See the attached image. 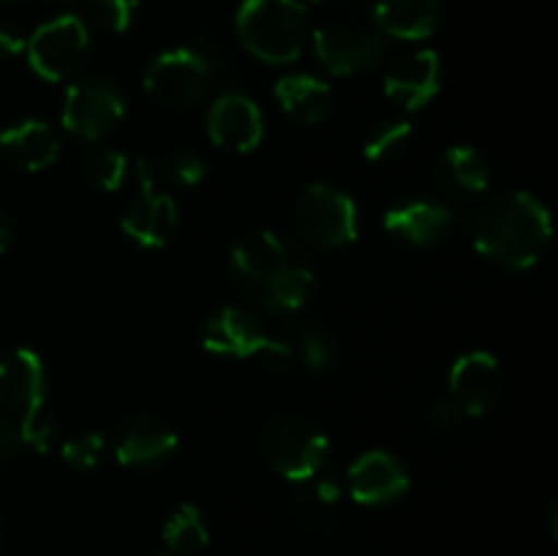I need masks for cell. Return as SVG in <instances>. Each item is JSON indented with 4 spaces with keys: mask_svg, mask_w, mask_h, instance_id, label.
Instances as JSON below:
<instances>
[{
    "mask_svg": "<svg viewBox=\"0 0 558 556\" xmlns=\"http://www.w3.org/2000/svg\"><path fill=\"white\" fill-rule=\"evenodd\" d=\"M229 276L254 305L298 314L314 294V267L278 232L245 234L229 254Z\"/></svg>",
    "mask_w": 558,
    "mask_h": 556,
    "instance_id": "cell-1",
    "label": "cell"
},
{
    "mask_svg": "<svg viewBox=\"0 0 558 556\" xmlns=\"http://www.w3.org/2000/svg\"><path fill=\"white\" fill-rule=\"evenodd\" d=\"M85 3L93 22L109 33L129 31L136 9H140V0H85Z\"/></svg>",
    "mask_w": 558,
    "mask_h": 556,
    "instance_id": "cell-30",
    "label": "cell"
},
{
    "mask_svg": "<svg viewBox=\"0 0 558 556\" xmlns=\"http://www.w3.org/2000/svg\"><path fill=\"white\" fill-rule=\"evenodd\" d=\"M505 392V374L490 352L474 349L461 354L450 368V401L463 414H488Z\"/></svg>",
    "mask_w": 558,
    "mask_h": 556,
    "instance_id": "cell-10",
    "label": "cell"
},
{
    "mask_svg": "<svg viewBox=\"0 0 558 556\" xmlns=\"http://www.w3.org/2000/svg\"><path fill=\"white\" fill-rule=\"evenodd\" d=\"M25 41L20 31L9 25H0V58H11V55H20L25 52Z\"/></svg>",
    "mask_w": 558,
    "mask_h": 556,
    "instance_id": "cell-33",
    "label": "cell"
},
{
    "mask_svg": "<svg viewBox=\"0 0 558 556\" xmlns=\"http://www.w3.org/2000/svg\"><path fill=\"white\" fill-rule=\"evenodd\" d=\"M409 142H412V123L409 120H390V123H381L379 129L371 131L363 153L368 161L385 164L401 156Z\"/></svg>",
    "mask_w": 558,
    "mask_h": 556,
    "instance_id": "cell-28",
    "label": "cell"
},
{
    "mask_svg": "<svg viewBox=\"0 0 558 556\" xmlns=\"http://www.w3.org/2000/svg\"><path fill=\"white\" fill-rule=\"evenodd\" d=\"M47 376L41 358L31 349H11L0 358V407L16 414V423L41 412Z\"/></svg>",
    "mask_w": 558,
    "mask_h": 556,
    "instance_id": "cell-15",
    "label": "cell"
},
{
    "mask_svg": "<svg viewBox=\"0 0 558 556\" xmlns=\"http://www.w3.org/2000/svg\"><path fill=\"white\" fill-rule=\"evenodd\" d=\"M85 174L96 189L101 191H118L123 185L125 174H129L131 164L125 153L112 150V147H93L85 156Z\"/></svg>",
    "mask_w": 558,
    "mask_h": 556,
    "instance_id": "cell-27",
    "label": "cell"
},
{
    "mask_svg": "<svg viewBox=\"0 0 558 556\" xmlns=\"http://www.w3.org/2000/svg\"><path fill=\"white\" fill-rule=\"evenodd\" d=\"M136 178L142 191L169 194L180 189H194L205 180V161L191 150H169L136 161Z\"/></svg>",
    "mask_w": 558,
    "mask_h": 556,
    "instance_id": "cell-21",
    "label": "cell"
},
{
    "mask_svg": "<svg viewBox=\"0 0 558 556\" xmlns=\"http://www.w3.org/2000/svg\"><path fill=\"white\" fill-rule=\"evenodd\" d=\"M439 20V0H379L374 9V25L385 36L401 38V41L428 38Z\"/></svg>",
    "mask_w": 558,
    "mask_h": 556,
    "instance_id": "cell-23",
    "label": "cell"
},
{
    "mask_svg": "<svg viewBox=\"0 0 558 556\" xmlns=\"http://www.w3.org/2000/svg\"><path fill=\"white\" fill-rule=\"evenodd\" d=\"M163 556H167V554H163Z\"/></svg>",
    "mask_w": 558,
    "mask_h": 556,
    "instance_id": "cell-37",
    "label": "cell"
},
{
    "mask_svg": "<svg viewBox=\"0 0 558 556\" xmlns=\"http://www.w3.org/2000/svg\"><path fill=\"white\" fill-rule=\"evenodd\" d=\"M319 63L332 76H352L379 65L385 58V33L374 22H327L314 33Z\"/></svg>",
    "mask_w": 558,
    "mask_h": 556,
    "instance_id": "cell-8",
    "label": "cell"
},
{
    "mask_svg": "<svg viewBox=\"0 0 558 556\" xmlns=\"http://www.w3.org/2000/svg\"><path fill=\"white\" fill-rule=\"evenodd\" d=\"M22 445H25V442H22L20 423L11 418H5V414H0V458L14 456Z\"/></svg>",
    "mask_w": 558,
    "mask_h": 556,
    "instance_id": "cell-32",
    "label": "cell"
},
{
    "mask_svg": "<svg viewBox=\"0 0 558 556\" xmlns=\"http://www.w3.org/2000/svg\"><path fill=\"white\" fill-rule=\"evenodd\" d=\"M123 234L140 249L158 251L174 238L178 229V205L174 196L156 194V191H140L136 200L125 207L120 218Z\"/></svg>",
    "mask_w": 558,
    "mask_h": 556,
    "instance_id": "cell-18",
    "label": "cell"
},
{
    "mask_svg": "<svg viewBox=\"0 0 558 556\" xmlns=\"http://www.w3.org/2000/svg\"><path fill=\"white\" fill-rule=\"evenodd\" d=\"M262 452L281 478L305 483L325 469L330 439L303 414H276L262 431Z\"/></svg>",
    "mask_w": 558,
    "mask_h": 556,
    "instance_id": "cell-4",
    "label": "cell"
},
{
    "mask_svg": "<svg viewBox=\"0 0 558 556\" xmlns=\"http://www.w3.org/2000/svg\"><path fill=\"white\" fill-rule=\"evenodd\" d=\"M125 114V98L112 80L87 76L65 90L60 123L71 136L96 142L118 129Z\"/></svg>",
    "mask_w": 558,
    "mask_h": 556,
    "instance_id": "cell-9",
    "label": "cell"
},
{
    "mask_svg": "<svg viewBox=\"0 0 558 556\" xmlns=\"http://www.w3.org/2000/svg\"><path fill=\"white\" fill-rule=\"evenodd\" d=\"M289 352H292L294 365L303 371L319 374L336 363V343L322 327H298L292 336H287Z\"/></svg>",
    "mask_w": 558,
    "mask_h": 556,
    "instance_id": "cell-26",
    "label": "cell"
},
{
    "mask_svg": "<svg viewBox=\"0 0 558 556\" xmlns=\"http://www.w3.org/2000/svg\"><path fill=\"white\" fill-rule=\"evenodd\" d=\"M112 450L123 467H153L178 450V434L153 414H134L114 428Z\"/></svg>",
    "mask_w": 558,
    "mask_h": 556,
    "instance_id": "cell-16",
    "label": "cell"
},
{
    "mask_svg": "<svg viewBox=\"0 0 558 556\" xmlns=\"http://www.w3.org/2000/svg\"><path fill=\"white\" fill-rule=\"evenodd\" d=\"M9 243H11V223H9V218L0 213V254H5Z\"/></svg>",
    "mask_w": 558,
    "mask_h": 556,
    "instance_id": "cell-34",
    "label": "cell"
},
{
    "mask_svg": "<svg viewBox=\"0 0 558 556\" xmlns=\"http://www.w3.org/2000/svg\"><path fill=\"white\" fill-rule=\"evenodd\" d=\"M554 221L529 191H507L483 207L474 221V249L507 270H529L550 249Z\"/></svg>",
    "mask_w": 558,
    "mask_h": 556,
    "instance_id": "cell-2",
    "label": "cell"
},
{
    "mask_svg": "<svg viewBox=\"0 0 558 556\" xmlns=\"http://www.w3.org/2000/svg\"><path fill=\"white\" fill-rule=\"evenodd\" d=\"M276 98L283 112L305 125L322 123L336 107V93L314 74H287L276 82Z\"/></svg>",
    "mask_w": 558,
    "mask_h": 556,
    "instance_id": "cell-22",
    "label": "cell"
},
{
    "mask_svg": "<svg viewBox=\"0 0 558 556\" xmlns=\"http://www.w3.org/2000/svg\"><path fill=\"white\" fill-rule=\"evenodd\" d=\"M316 3H319V0H316Z\"/></svg>",
    "mask_w": 558,
    "mask_h": 556,
    "instance_id": "cell-36",
    "label": "cell"
},
{
    "mask_svg": "<svg viewBox=\"0 0 558 556\" xmlns=\"http://www.w3.org/2000/svg\"><path fill=\"white\" fill-rule=\"evenodd\" d=\"M213 85V65L199 49L178 47L161 52L145 74V90L167 109H194Z\"/></svg>",
    "mask_w": 558,
    "mask_h": 556,
    "instance_id": "cell-6",
    "label": "cell"
},
{
    "mask_svg": "<svg viewBox=\"0 0 558 556\" xmlns=\"http://www.w3.org/2000/svg\"><path fill=\"white\" fill-rule=\"evenodd\" d=\"M234 25L254 58L270 65H289L303 55L308 11L300 0H243Z\"/></svg>",
    "mask_w": 558,
    "mask_h": 556,
    "instance_id": "cell-3",
    "label": "cell"
},
{
    "mask_svg": "<svg viewBox=\"0 0 558 556\" xmlns=\"http://www.w3.org/2000/svg\"><path fill=\"white\" fill-rule=\"evenodd\" d=\"M0 156L25 172H41L52 167L60 156V140L44 120H20L0 131Z\"/></svg>",
    "mask_w": 558,
    "mask_h": 556,
    "instance_id": "cell-20",
    "label": "cell"
},
{
    "mask_svg": "<svg viewBox=\"0 0 558 556\" xmlns=\"http://www.w3.org/2000/svg\"><path fill=\"white\" fill-rule=\"evenodd\" d=\"M60 458L74 469H93L104 458V436L96 431H80L63 439Z\"/></svg>",
    "mask_w": 558,
    "mask_h": 556,
    "instance_id": "cell-29",
    "label": "cell"
},
{
    "mask_svg": "<svg viewBox=\"0 0 558 556\" xmlns=\"http://www.w3.org/2000/svg\"><path fill=\"white\" fill-rule=\"evenodd\" d=\"M441 85V63L434 49H417L387 69L385 93L396 107L420 112L436 98Z\"/></svg>",
    "mask_w": 558,
    "mask_h": 556,
    "instance_id": "cell-14",
    "label": "cell"
},
{
    "mask_svg": "<svg viewBox=\"0 0 558 556\" xmlns=\"http://www.w3.org/2000/svg\"><path fill=\"white\" fill-rule=\"evenodd\" d=\"M294 221L300 238L316 251H341L357 240V205L338 185H308L298 200Z\"/></svg>",
    "mask_w": 558,
    "mask_h": 556,
    "instance_id": "cell-5",
    "label": "cell"
},
{
    "mask_svg": "<svg viewBox=\"0 0 558 556\" xmlns=\"http://www.w3.org/2000/svg\"><path fill=\"white\" fill-rule=\"evenodd\" d=\"M436 189L452 202H472L488 191L490 172L483 153L472 145H452L441 153L434 169Z\"/></svg>",
    "mask_w": 558,
    "mask_h": 556,
    "instance_id": "cell-19",
    "label": "cell"
},
{
    "mask_svg": "<svg viewBox=\"0 0 558 556\" xmlns=\"http://www.w3.org/2000/svg\"><path fill=\"white\" fill-rule=\"evenodd\" d=\"M163 543L174 554H196V551L205 548L210 543V532H207V523L202 518L199 507L183 505L167 518L163 523Z\"/></svg>",
    "mask_w": 558,
    "mask_h": 556,
    "instance_id": "cell-25",
    "label": "cell"
},
{
    "mask_svg": "<svg viewBox=\"0 0 558 556\" xmlns=\"http://www.w3.org/2000/svg\"><path fill=\"white\" fill-rule=\"evenodd\" d=\"M381 223L398 243L414 245V249H430V245L441 243L452 232L456 213L445 202L409 200L390 207Z\"/></svg>",
    "mask_w": 558,
    "mask_h": 556,
    "instance_id": "cell-17",
    "label": "cell"
},
{
    "mask_svg": "<svg viewBox=\"0 0 558 556\" xmlns=\"http://www.w3.org/2000/svg\"><path fill=\"white\" fill-rule=\"evenodd\" d=\"M347 491L357 505H392L409 491V472L392 452H363L349 463Z\"/></svg>",
    "mask_w": 558,
    "mask_h": 556,
    "instance_id": "cell-11",
    "label": "cell"
},
{
    "mask_svg": "<svg viewBox=\"0 0 558 556\" xmlns=\"http://www.w3.org/2000/svg\"><path fill=\"white\" fill-rule=\"evenodd\" d=\"M267 341H270V330L265 327V322L254 311L240 309V305L218 309L205 322V333H202V343L207 352L234 360L259 358Z\"/></svg>",
    "mask_w": 558,
    "mask_h": 556,
    "instance_id": "cell-12",
    "label": "cell"
},
{
    "mask_svg": "<svg viewBox=\"0 0 558 556\" xmlns=\"http://www.w3.org/2000/svg\"><path fill=\"white\" fill-rule=\"evenodd\" d=\"M87 49H90V36H87L85 22L74 14L44 22L25 41L27 63L47 82H63L80 74Z\"/></svg>",
    "mask_w": 558,
    "mask_h": 556,
    "instance_id": "cell-7",
    "label": "cell"
},
{
    "mask_svg": "<svg viewBox=\"0 0 558 556\" xmlns=\"http://www.w3.org/2000/svg\"><path fill=\"white\" fill-rule=\"evenodd\" d=\"M207 134L221 150L248 153L259 147L265 136V118L254 98L243 93H223L210 104Z\"/></svg>",
    "mask_w": 558,
    "mask_h": 556,
    "instance_id": "cell-13",
    "label": "cell"
},
{
    "mask_svg": "<svg viewBox=\"0 0 558 556\" xmlns=\"http://www.w3.org/2000/svg\"><path fill=\"white\" fill-rule=\"evenodd\" d=\"M52 3H71V0H52Z\"/></svg>",
    "mask_w": 558,
    "mask_h": 556,
    "instance_id": "cell-35",
    "label": "cell"
},
{
    "mask_svg": "<svg viewBox=\"0 0 558 556\" xmlns=\"http://www.w3.org/2000/svg\"><path fill=\"white\" fill-rule=\"evenodd\" d=\"M294 496V516L311 532H330L338 527L343 516V488L336 480H327L319 474L305 483Z\"/></svg>",
    "mask_w": 558,
    "mask_h": 556,
    "instance_id": "cell-24",
    "label": "cell"
},
{
    "mask_svg": "<svg viewBox=\"0 0 558 556\" xmlns=\"http://www.w3.org/2000/svg\"><path fill=\"white\" fill-rule=\"evenodd\" d=\"M461 418H463V412H461V409H458L452 401H439V403H434V407H430V412H428L430 425H434L436 431H452V428H458V423H461Z\"/></svg>",
    "mask_w": 558,
    "mask_h": 556,
    "instance_id": "cell-31",
    "label": "cell"
}]
</instances>
